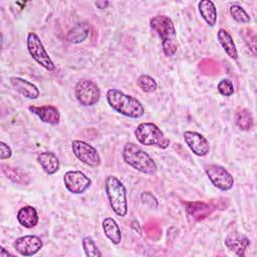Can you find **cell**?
<instances>
[{
    "mask_svg": "<svg viewBox=\"0 0 257 257\" xmlns=\"http://www.w3.org/2000/svg\"><path fill=\"white\" fill-rule=\"evenodd\" d=\"M105 96L109 106L124 116L140 118L145 114V107L139 99L117 88H109Z\"/></svg>",
    "mask_w": 257,
    "mask_h": 257,
    "instance_id": "6da1fadb",
    "label": "cell"
},
{
    "mask_svg": "<svg viewBox=\"0 0 257 257\" xmlns=\"http://www.w3.org/2000/svg\"><path fill=\"white\" fill-rule=\"evenodd\" d=\"M150 26L161 38L165 55L169 57L174 56L178 50V41L172 19L166 15H156L150 20Z\"/></svg>",
    "mask_w": 257,
    "mask_h": 257,
    "instance_id": "7a4b0ae2",
    "label": "cell"
},
{
    "mask_svg": "<svg viewBox=\"0 0 257 257\" xmlns=\"http://www.w3.org/2000/svg\"><path fill=\"white\" fill-rule=\"evenodd\" d=\"M122 159L125 164L146 175H154L158 170L154 159L134 143H126L124 145L122 149Z\"/></svg>",
    "mask_w": 257,
    "mask_h": 257,
    "instance_id": "3957f363",
    "label": "cell"
},
{
    "mask_svg": "<svg viewBox=\"0 0 257 257\" xmlns=\"http://www.w3.org/2000/svg\"><path fill=\"white\" fill-rule=\"evenodd\" d=\"M105 194L112 211L119 217L127 214V198L124 185L113 175L105 178Z\"/></svg>",
    "mask_w": 257,
    "mask_h": 257,
    "instance_id": "277c9868",
    "label": "cell"
},
{
    "mask_svg": "<svg viewBox=\"0 0 257 257\" xmlns=\"http://www.w3.org/2000/svg\"><path fill=\"white\" fill-rule=\"evenodd\" d=\"M135 136L140 144L163 150L169 148L171 143L163 131L154 122H141L135 130Z\"/></svg>",
    "mask_w": 257,
    "mask_h": 257,
    "instance_id": "5b68a950",
    "label": "cell"
},
{
    "mask_svg": "<svg viewBox=\"0 0 257 257\" xmlns=\"http://www.w3.org/2000/svg\"><path fill=\"white\" fill-rule=\"evenodd\" d=\"M26 45L31 57L48 71L55 70V64L48 55L43 43L35 32H29L26 38Z\"/></svg>",
    "mask_w": 257,
    "mask_h": 257,
    "instance_id": "8992f818",
    "label": "cell"
},
{
    "mask_svg": "<svg viewBox=\"0 0 257 257\" xmlns=\"http://www.w3.org/2000/svg\"><path fill=\"white\" fill-rule=\"evenodd\" d=\"M74 95L81 105L91 106L98 102L100 98V89L94 81L87 78H81L74 85Z\"/></svg>",
    "mask_w": 257,
    "mask_h": 257,
    "instance_id": "52a82bcc",
    "label": "cell"
},
{
    "mask_svg": "<svg viewBox=\"0 0 257 257\" xmlns=\"http://www.w3.org/2000/svg\"><path fill=\"white\" fill-rule=\"evenodd\" d=\"M73 155L83 164L91 168L99 167L101 163L100 156L96 149L88 143L80 140H74L71 143Z\"/></svg>",
    "mask_w": 257,
    "mask_h": 257,
    "instance_id": "ba28073f",
    "label": "cell"
},
{
    "mask_svg": "<svg viewBox=\"0 0 257 257\" xmlns=\"http://www.w3.org/2000/svg\"><path fill=\"white\" fill-rule=\"evenodd\" d=\"M204 170L210 182L221 191H229L234 186L233 176L223 167L216 164L205 165Z\"/></svg>",
    "mask_w": 257,
    "mask_h": 257,
    "instance_id": "9c48e42d",
    "label": "cell"
},
{
    "mask_svg": "<svg viewBox=\"0 0 257 257\" xmlns=\"http://www.w3.org/2000/svg\"><path fill=\"white\" fill-rule=\"evenodd\" d=\"M64 187L72 194H83L91 186V180L80 171H67L63 176Z\"/></svg>",
    "mask_w": 257,
    "mask_h": 257,
    "instance_id": "30bf717a",
    "label": "cell"
},
{
    "mask_svg": "<svg viewBox=\"0 0 257 257\" xmlns=\"http://www.w3.org/2000/svg\"><path fill=\"white\" fill-rule=\"evenodd\" d=\"M184 141L193 154L198 157H205L210 152L209 141L200 133L186 131L183 134Z\"/></svg>",
    "mask_w": 257,
    "mask_h": 257,
    "instance_id": "8fae6325",
    "label": "cell"
},
{
    "mask_svg": "<svg viewBox=\"0 0 257 257\" xmlns=\"http://www.w3.org/2000/svg\"><path fill=\"white\" fill-rule=\"evenodd\" d=\"M43 243L36 235H25L17 238L14 243V249L22 256H32L40 251Z\"/></svg>",
    "mask_w": 257,
    "mask_h": 257,
    "instance_id": "7c38bea8",
    "label": "cell"
},
{
    "mask_svg": "<svg viewBox=\"0 0 257 257\" xmlns=\"http://www.w3.org/2000/svg\"><path fill=\"white\" fill-rule=\"evenodd\" d=\"M28 109L35 115H37L41 121L45 123H49L52 125H56L60 121V112L58 108L54 105L46 104V105H30Z\"/></svg>",
    "mask_w": 257,
    "mask_h": 257,
    "instance_id": "4fadbf2b",
    "label": "cell"
},
{
    "mask_svg": "<svg viewBox=\"0 0 257 257\" xmlns=\"http://www.w3.org/2000/svg\"><path fill=\"white\" fill-rule=\"evenodd\" d=\"M225 246L239 257L245 256V251L250 245L249 239L240 233L232 232L225 238Z\"/></svg>",
    "mask_w": 257,
    "mask_h": 257,
    "instance_id": "5bb4252c",
    "label": "cell"
},
{
    "mask_svg": "<svg viewBox=\"0 0 257 257\" xmlns=\"http://www.w3.org/2000/svg\"><path fill=\"white\" fill-rule=\"evenodd\" d=\"M10 84L17 92H19L21 95H23L26 98L36 99L40 95V91L38 87L34 83L24 78H21L18 76L10 77Z\"/></svg>",
    "mask_w": 257,
    "mask_h": 257,
    "instance_id": "9a60e30c",
    "label": "cell"
},
{
    "mask_svg": "<svg viewBox=\"0 0 257 257\" xmlns=\"http://www.w3.org/2000/svg\"><path fill=\"white\" fill-rule=\"evenodd\" d=\"M37 161L40 167L42 168V170L47 175H54L59 170V166H60L59 159L51 151L40 153L37 157Z\"/></svg>",
    "mask_w": 257,
    "mask_h": 257,
    "instance_id": "2e32d148",
    "label": "cell"
},
{
    "mask_svg": "<svg viewBox=\"0 0 257 257\" xmlns=\"http://www.w3.org/2000/svg\"><path fill=\"white\" fill-rule=\"evenodd\" d=\"M16 218L19 224L27 229L34 228L39 221L37 211L32 206H24L21 209H19Z\"/></svg>",
    "mask_w": 257,
    "mask_h": 257,
    "instance_id": "e0dca14e",
    "label": "cell"
},
{
    "mask_svg": "<svg viewBox=\"0 0 257 257\" xmlns=\"http://www.w3.org/2000/svg\"><path fill=\"white\" fill-rule=\"evenodd\" d=\"M217 38L227 55L233 60L238 59V51L231 34L224 28H220L217 32Z\"/></svg>",
    "mask_w": 257,
    "mask_h": 257,
    "instance_id": "ac0fdd59",
    "label": "cell"
},
{
    "mask_svg": "<svg viewBox=\"0 0 257 257\" xmlns=\"http://www.w3.org/2000/svg\"><path fill=\"white\" fill-rule=\"evenodd\" d=\"M1 169H2V172L4 173V175L10 181H12L15 184L26 186L31 181L29 175L20 168H16V167H12V166H9V165L2 164Z\"/></svg>",
    "mask_w": 257,
    "mask_h": 257,
    "instance_id": "d6986e66",
    "label": "cell"
},
{
    "mask_svg": "<svg viewBox=\"0 0 257 257\" xmlns=\"http://www.w3.org/2000/svg\"><path fill=\"white\" fill-rule=\"evenodd\" d=\"M198 8L205 22L209 26L214 27L217 23V8L214 2L211 0H201L198 3Z\"/></svg>",
    "mask_w": 257,
    "mask_h": 257,
    "instance_id": "ffe728a7",
    "label": "cell"
},
{
    "mask_svg": "<svg viewBox=\"0 0 257 257\" xmlns=\"http://www.w3.org/2000/svg\"><path fill=\"white\" fill-rule=\"evenodd\" d=\"M102 229L106 238L114 245H117L121 241V232L115 222L111 217H106L102 221Z\"/></svg>",
    "mask_w": 257,
    "mask_h": 257,
    "instance_id": "44dd1931",
    "label": "cell"
},
{
    "mask_svg": "<svg viewBox=\"0 0 257 257\" xmlns=\"http://www.w3.org/2000/svg\"><path fill=\"white\" fill-rule=\"evenodd\" d=\"M235 123L242 131H250L254 124L251 111L247 108L238 109L235 113Z\"/></svg>",
    "mask_w": 257,
    "mask_h": 257,
    "instance_id": "7402d4cb",
    "label": "cell"
},
{
    "mask_svg": "<svg viewBox=\"0 0 257 257\" xmlns=\"http://www.w3.org/2000/svg\"><path fill=\"white\" fill-rule=\"evenodd\" d=\"M88 26L85 23L77 24L70 32H68L67 40L72 43H80L88 36Z\"/></svg>",
    "mask_w": 257,
    "mask_h": 257,
    "instance_id": "603a6c76",
    "label": "cell"
},
{
    "mask_svg": "<svg viewBox=\"0 0 257 257\" xmlns=\"http://www.w3.org/2000/svg\"><path fill=\"white\" fill-rule=\"evenodd\" d=\"M229 12L231 17L239 23H249L251 20L249 14L245 11V9L238 4L231 5L229 8Z\"/></svg>",
    "mask_w": 257,
    "mask_h": 257,
    "instance_id": "cb8c5ba5",
    "label": "cell"
},
{
    "mask_svg": "<svg viewBox=\"0 0 257 257\" xmlns=\"http://www.w3.org/2000/svg\"><path fill=\"white\" fill-rule=\"evenodd\" d=\"M137 83L139 85V87L145 91V92H153L157 89L158 87V83L155 80L154 77L148 75V74H142L138 77Z\"/></svg>",
    "mask_w": 257,
    "mask_h": 257,
    "instance_id": "d4e9b609",
    "label": "cell"
},
{
    "mask_svg": "<svg viewBox=\"0 0 257 257\" xmlns=\"http://www.w3.org/2000/svg\"><path fill=\"white\" fill-rule=\"evenodd\" d=\"M82 247L85 255L88 257H100L102 255L93 239L89 236H86L82 239Z\"/></svg>",
    "mask_w": 257,
    "mask_h": 257,
    "instance_id": "484cf974",
    "label": "cell"
},
{
    "mask_svg": "<svg viewBox=\"0 0 257 257\" xmlns=\"http://www.w3.org/2000/svg\"><path fill=\"white\" fill-rule=\"evenodd\" d=\"M218 92L223 96H231L234 93L233 82L228 78H223L217 85Z\"/></svg>",
    "mask_w": 257,
    "mask_h": 257,
    "instance_id": "4316f807",
    "label": "cell"
},
{
    "mask_svg": "<svg viewBox=\"0 0 257 257\" xmlns=\"http://www.w3.org/2000/svg\"><path fill=\"white\" fill-rule=\"evenodd\" d=\"M12 156V150L11 148L4 142H0V159L1 161L7 160L11 158Z\"/></svg>",
    "mask_w": 257,
    "mask_h": 257,
    "instance_id": "83f0119b",
    "label": "cell"
},
{
    "mask_svg": "<svg viewBox=\"0 0 257 257\" xmlns=\"http://www.w3.org/2000/svg\"><path fill=\"white\" fill-rule=\"evenodd\" d=\"M141 199L143 201V203L150 205L151 207H154L153 203H155L156 205H158V200L155 198V196L153 194H151L150 192H144L141 195Z\"/></svg>",
    "mask_w": 257,
    "mask_h": 257,
    "instance_id": "f1b7e54d",
    "label": "cell"
},
{
    "mask_svg": "<svg viewBox=\"0 0 257 257\" xmlns=\"http://www.w3.org/2000/svg\"><path fill=\"white\" fill-rule=\"evenodd\" d=\"M190 206H192L193 208H187V211L189 212V213H191L192 215H196V213L197 212H199L200 210L199 209H197V208H195V206L193 205V203H188ZM196 206H199V207H202L201 209H202V211L203 210H207L208 208H209V206L207 205V204H205V203H202V202H196Z\"/></svg>",
    "mask_w": 257,
    "mask_h": 257,
    "instance_id": "f546056e",
    "label": "cell"
},
{
    "mask_svg": "<svg viewBox=\"0 0 257 257\" xmlns=\"http://www.w3.org/2000/svg\"><path fill=\"white\" fill-rule=\"evenodd\" d=\"M94 5L98 8V9H105L108 7L109 2L108 1H96L94 3Z\"/></svg>",
    "mask_w": 257,
    "mask_h": 257,
    "instance_id": "4dcf8cb0",
    "label": "cell"
},
{
    "mask_svg": "<svg viewBox=\"0 0 257 257\" xmlns=\"http://www.w3.org/2000/svg\"><path fill=\"white\" fill-rule=\"evenodd\" d=\"M139 225H140V224H139V222H138L137 220H134L133 223H132V227L135 229V231L138 230V233H139V234H142V230H141V228H140Z\"/></svg>",
    "mask_w": 257,
    "mask_h": 257,
    "instance_id": "1f68e13d",
    "label": "cell"
},
{
    "mask_svg": "<svg viewBox=\"0 0 257 257\" xmlns=\"http://www.w3.org/2000/svg\"><path fill=\"white\" fill-rule=\"evenodd\" d=\"M9 255H11L8 251H6L5 250V248L4 247H0V257H8Z\"/></svg>",
    "mask_w": 257,
    "mask_h": 257,
    "instance_id": "d6a6232c",
    "label": "cell"
}]
</instances>
